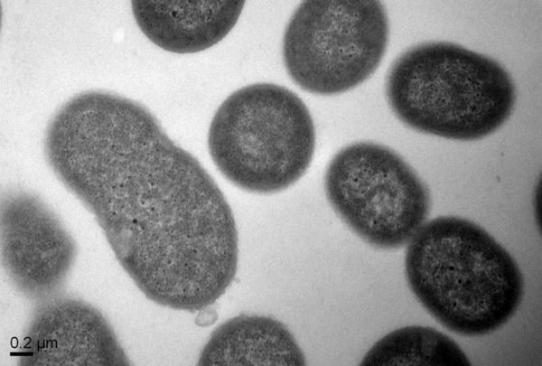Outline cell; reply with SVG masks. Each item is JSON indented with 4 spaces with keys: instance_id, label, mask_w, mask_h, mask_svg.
Returning a JSON list of instances; mask_svg holds the SVG:
<instances>
[{
    "instance_id": "5",
    "label": "cell",
    "mask_w": 542,
    "mask_h": 366,
    "mask_svg": "<svg viewBox=\"0 0 542 366\" xmlns=\"http://www.w3.org/2000/svg\"><path fill=\"white\" fill-rule=\"evenodd\" d=\"M388 35L387 13L378 1H304L284 33L285 67L292 80L307 92L341 94L376 71Z\"/></svg>"
},
{
    "instance_id": "10",
    "label": "cell",
    "mask_w": 542,
    "mask_h": 366,
    "mask_svg": "<svg viewBox=\"0 0 542 366\" xmlns=\"http://www.w3.org/2000/svg\"><path fill=\"white\" fill-rule=\"evenodd\" d=\"M198 364L298 366L305 364V358L292 333L279 321L241 314L212 332Z\"/></svg>"
},
{
    "instance_id": "11",
    "label": "cell",
    "mask_w": 542,
    "mask_h": 366,
    "mask_svg": "<svg viewBox=\"0 0 542 366\" xmlns=\"http://www.w3.org/2000/svg\"><path fill=\"white\" fill-rule=\"evenodd\" d=\"M364 366H469L462 348L449 336L429 326L394 330L365 353Z\"/></svg>"
},
{
    "instance_id": "8",
    "label": "cell",
    "mask_w": 542,
    "mask_h": 366,
    "mask_svg": "<svg viewBox=\"0 0 542 366\" xmlns=\"http://www.w3.org/2000/svg\"><path fill=\"white\" fill-rule=\"evenodd\" d=\"M19 365H129L102 313L82 299L54 295L41 300L18 352Z\"/></svg>"
},
{
    "instance_id": "6",
    "label": "cell",
    "mask_w": 542,
    "mask_h": 366,
    "mask_svg": "<svg viewBox=\"0 0 542 366\" xmlns=\"http://www.w3.org/2000/svg\"><path fill=\"white\" fill-rule=\"evenodd\" d=\"M324 191L332 208L360 239L382 249H398L426 221L430 193L395 151L363 141L331 159Z\"/></svg>"
},
{
    "instance_id": "7",
    "label": "cell",
    "mask_w": 542,
    "mask_h": 366,
    "mask_svg": "<svg viewBox=\"0 0 542 366\" xmlns=\"http://www.w3.org/2000/svg\"><path fill=\"white\" fill-rule=\"evenodd\" d=\"M1 262L24 297L57 295L75 262L77 246L61 220L37 195L10 191L1 200Z\"/></svg>"
},
{
    "instance_id": "3",
    "label": "cell",
    "mask_w": 542,
    "mask_h": 366,
    "mask_svg": "<svg viewBox=\"0 0 542 366\" xmlns=\"http://www.w3.org/2000/svg\"><path fill=\"white\" fill-rule=\"evenodd\" d=\"M386 97L396 117L418 132L481 139L510 117L514 82L495 60L448 42L416 44L390 67Z\"/></svg>"
},
{
    "instance_id": "9",
    "label": "cell",
    "mask_w": 542,
    "mask_h": 366,
    "mask_svg": "<svg viewBox=\"0 0 542 366\" xmlns=\"http://www.w3.org/2000/svg\"><path fill=\"white\" fill-rule=\"evenodd\" d=\"M244 1L135 0L134 19L159 48L195 53L222 41L241 15Z\"/></svg>"
},
{
    "instance_id": "2",
    "label": "cell",
    "mask_w": 542,
    "mask_h": 366,
    "mask_svg": "<svg viewBox=\"0 0 542 366\" xmlns=\"http://www.w3.org/2000/svg\"><path fill=\"white\" fill-rule=\"evenodd\" d=\"M405 275L423 307L443 326L463 336H482L504 325L524 294L512 256L470 220L439 216L408 241Z\"/></svg>"
},
{
    "instance_id": "1",
    "label": "cell",
    "mask_w": 542,
    "mask_h": 366,
    "mask_svg": "<svg viewBox=\"0 0 542 366\" xmlns=\"http://www.w3.org/2000/svg\"><path fill=\"white\" fill-rule=\"evenodd\" d=\"M43 146L53 174L148 299L198 312L225 293L238 259L231 208L145 107L108 91L80 92L51 118Z\"/></svg>"
},
{
    "instance_id": "4",
    "label": "cell",
    "mask_w": 542,
    "mask_h": 366,
    "mask_svg": "<svg viewBox=\"0 0 542 366\" xmlns=\"http://www.w3.org/2000/svg\"><path fill=\"white\" fill-rule=\"evenodd\" d=\"M208 149L219 171L237 187L268 194L287 189L309 168L315 128L304 102L274 83L244 86L216 110Z\"/></svg>"
},
{
    "instance_id": "12",
    "label": "cell",
    "mask_w": 542,
    "mask_h": 366,
    "mask_svg": "<svg viewBox=\"0 0 542 366\" xmlns=\"http://www.w3.org/2000/svg\"><path fill=\"white\" fill-rule=\"evenodd\" d=\"M208 307L202 308L198 311L195 322L199 326H209L211 324H213L217 319L216 312L212 309H209Z\"/></svg>"
}]
</instances>
